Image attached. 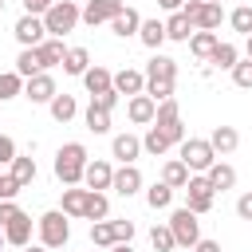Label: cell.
<instances>
[{"label":"cell","mask_w":252,"mask_h":252,"mask_svg":"<svg viewBox=\"0 0 252 252\" xmlns=\"http://www.w3.org/2000/svg\"><path fill=\"white\" fill-rule=\"evenodd\" d=\"M24 94V75L20 71H0V102Z\"/></svg>","instance_id":"obj_37"},{"label":"cell","mask_w":252,"mask_h":252,"mask_svg":"<svg viewBox=\"0 0 252 252\" xmlns=\"http://www.w3.org/2000/svg\"><path fill=\"white\" fill-rule=\"evenodd\" d=\"M87 67H91V51H87V47H67V55H63V71L83 79Z\"/></svg>","instance_id":"obj_30"},{"label":"cell","mask_w":252,"mask_h":252,"mask_svg":"<svg viewBox=\"0 0 252 252\" xmlns=\"http://www.w3.org/2000/svg\"><path fill=\"white\" fill-rule=\"evenodd\" d=\"M16 193H20V181H16L12 173H4V169H0V201H12Z\"/></svg>","instance_id":"obj_43"},{"label":"cell","mask_w":252,"mask_h":252,"mask_svg":"<svg viewBox=\"0 0 252 252\" xmlns=\"http://www.w3.org/2000/svg\"><path fill=\"white\" fill-rule=\"evenodd\" d=\"M4 244H8V240H4V228H0V248H4Z\"/></svg>","instance_id":"obj_54"},{"label":"cell","mask_w":252,"mask_h":252,"mask_svg":"<svg viewBox=\"0 0 252 252\" xmlns=\"http://www.w3.org/2000/svg\"><path fill=\"white\" fill-rule=\"evenodd\" d=\"M83 169H87V146L83 142H63L59 154H55V177L63 185H79Z\"/></svg>","instance_id":"obj_2"},{"label":"cell","mask_w":252,"mask_h":252,"mask_svg":"<svg viewBox=\"0 0 252 252\" xmlns=\"http://www.w3.org/2000/svg\"><path fill=\"white\" fill-rule=\"evenodd\" d=\"M83 87H87L91 94H102V91H110V87H114V75H110L106 67H98V63H91V67L83 71Z\"/></svg>","instance_id":"obj_20"},{"label":"cell","mask_w":252,"mask_h":252,"mask_svg":"<svg viewBox=\"0 0 252 252\" xmlns=\"http://www.w3.org/2000/svg\"><path fill=\"white\" fill-rule=\"evenodd\" d=\"M126 114H130V122L134 126H154V114H158V102L142 91V94H130V102H126Z\"/></svg>","instance_id":"obj_12"},{"label":"cell","mask_w":252,"mask_h":252,"mask_svg":"<svg viewBox=\"0 0 252 252\" xmlns=\"http://www.w3.org/2000/svg\"><path fill=\"white\" fill-rule=\"evenodd\" d=\"M169 146H173V142H169V138H165V130H158V126H150V130H146V138H142V150H146V154H154V158H161Z\"/></svg>","instance_id":"obj_35"},{"label":"cell","mask_w":252,"mask_h":252,"mask_svg":"<svg viewBox=\"0 0 252 252\" xmlns=\"http://www.w3.org/2000/svg\"><path fill=\"white\" fill-rule=\"evenodd\" d=\"M209 63H217L220 71H232L236 63H240V51H236V43H217V51H213V59Z\"/></svg>","instance_id":"obj_38"},{"label":"cell","mask_w":252,"mask_h":252,"mask_svg":"<svg viewBox=\"0 0 252 252\" xmlns=\"http://www.w3.org/2000/svg\"><path fill=\"white\" fill-rule=\"evenodd\" d=\"M55 94H59V91H55V79H51L47 71L24 79V98H28V102H51Z\"/></svg>","instance_id":"obj_10"},{"label":"cell","mask_w":252,"mask_h":252,"mask_svg":"<svg viewBox=\"0 0 252 252\" xmlns=\"http://www.w3.org/2000/svg\"><path fill=\"white\" fill-rule=\"evenodd\" d=\"M91 244L98 248H114L118 236H114V220H91Z\"/></svg>","instance_id":"obj_33"},{"label":"cell","mask_w":252,"mask_h":252,"mask_svg":"<svg viewBox=\"0 0 252 252\" xmlns=\"http://www.w3.org/2000/svg\"><path fill=\"white\" fill-rule=\"evenodd\" d=\"M8 173L20 181V189H28V185L35 181V173H39V169H35V158H32V154H16V161L8 165Z\"/></svg>","instance_id":"obj_22"},{"label":"cell","mask_w":252,"mask_h":252,"mask_svg":"<svg viewBox=\"0 0 252 252\" xmlns=\"http://www.w3.org/2000/svg\"><path fill=\"white\" fill-rule=\"evenodd\" d=\"M118 98H122V94H118L114 87H110V91H102V94H91V102H94V106H102V110H114V106H118Z\"/></svg>","instance_id":"obj_44"},{"label":"cell","mask_w":252,"mask_h":252,"mask_svg":"<svg viewBox=\"0 0 252 252\" xmlns=\"http://www.w3.org/2000/svg\"><path fill=\"white\" fill-rule=\"evenodd\" d=\"M110 189L118 193V197H134L138 189H142V169L130 161V165H122V169H114V181H110Z\"/></svg>","instance_id":"obj_14"},{"label":"cell","mask_w":252,"mask_h":252,"mask_svg":"<svg viewBox=\"0 0 252 252\" xmlns=\"http://www.w3.org/2000/svg\"><path fill=\"white\" fill-rule=\"evenodd\" d=\"M16 213H20V205H16V197H12V201H0V228H4V224H8V220H12Z\"/></svg>","instance_id":"obj_46"},{"label":"cell","mask_w":252,"mask_h":252,"mask_svg":"<svg viewBox=\"0 0 252 252\" xmlns=\"http://www.w3.org/2000/svg\"><path fill=\"white\" fill-rule=\"evenodd\" d=\"M35 228H39V244L43 248H67V240H71V220H67L63 209H47L35 220Z\"/></svg>","instance_id":"obj_3"},{"label":"cell","mask_w":252,"mask_h":252,"mask_svg":"<svg viewBox=\"0 0 252 252\" xmlns=\"http://www.w3.org/2000/svg\"><path fill=\"white\" fill-rule=\"evenodd\" d=\"M32 224H35V220H32V217L20 209V213H16V217L4 224V240H8L12 248H28V244H32Z\"/></svg>","instance_id":"obj_11"},{"label":"cell","mask_w":252,"mask_h":252,"mask_svg":"<svg viewBox=\"0 0 252 252\" xmlns=\"http://www.w3.org/2000/svg\"><path fill=\"white\" fill-rule=\"evenodd\" d=\"M16 71H20L24 79H32V75H39V71H43V59H39V47H24V51L16 55Z\"/></svg>","instance_id":"obj_29"},{"label":"cell","mask_w":252,"mask_h":252,"mask_svg":"<svg viewBox=\"0 0 252 252\" xmlns=\"http://www.w3.org/2000/svg\"><path fill=\"white\" fill-rule=\"evenodd\" d=\"M173 122H181V110H177V98H161L158 102V114H154V126H173Z\"/></svg>","instance_id":"obj_39"},{"label":"cell","mask_w":252,"mask_h":252,"mask_svg":"<svg viewBox=\"0 0 252 252\" xmlns=\"http://www.w3.org/2000/svg\"><path fill=\"white\" fill-rule=\"evenodd\" d=\"M161 181L173 185V189H185V185H189V165H185L181 158H169V161L161 165Z\"/></svg>","instance_id":"obj_26"},{"label":"cell","mask_w":252,"mask_h":252,"mask_svg":"<svg viewBox=\"0 0 252 252\" xmlns=\"http://www.w3.org/2000/svg\"><path fill=\"white\" fill-rule=\"evenodd\" d=\"M83 122H87V130L91 134H110V110H102V106H87V114H83Z\"/></svg>","instance_id":"obj_32"},{"label":"cell","mask_w":252,"mask_h":252,"mask_svg":"<svg viewBox=\"0 0 252 252\" xmlns=\"http://www.w3.org/2000/svg\"><path fill=\"white\" fill-rule=\"evenodd\" d=\"M189 252H220V244H217V240H205V236H201V240H197V244H193Z\"/></svg>","instance_id":"obj_49"},{"label":"cell","mask_w":252,"mask_h":252,"mask_svg":"<svg viewBox=\"0 0 252 252\" xmlns=\"http://www.w3.org/2000/svg\"><path fill=\"white\" fill-rule=\"evenodd\" d=\"M138 28H142V16H138V8H122L114 20H110V32L118 35V39H130V35H138Z\"/></svg>","instance_id":"obj_16"},{"label":"cell","mask_w":252,"mask_h":252,"mask_svg":"<svg viewBox=\"0 0 252 252\" xmlns=\"http://www.w3.org/2000/svg\"><path fill=\"white\" fill-rule=\"evenodd\" d=\"M209 142H213V150H217V158H224V154H232V150L240 146V134H236V126H213V134H209Z\"/></svg>","instance_id":"obj_21"},{"label":"cell","mask_w":252,"mask_h":252,"mask_svg":"<svg viewBox=\"0 0 252 252\" xmlns=\"http://www.w3.org/2000/svg\"><path fill=\"white\" fill-rule=\"evenodd\" d=\"M110 154H114L122 165H130V161L142 154V138H134V134H114V142H110Z\"/></svg>","instance_id":"obj_17"},{"label":"cell","mask_w":252,"mask_h":252,"mask_svg":"<svg viewBox=\"0 0 252 252\" xmlns=\"http://www.w3.org/2000/svg\"><path fill=\"white\" fill-rule=\"evenodd\" d=\"M217 32H193L189 35V51L197 55V59H213V51H217Z\"/></svg>","instance_id":"obj_27"},{"label":"cell","mask_w":252,"mask_h":252,"mask_svg":"<svg viewBox=\"0 0 252 252\" xmlns=\"http://www.w3.org/2000/svg\"><path fill=\"white\" fill-rule=\"evenodd\" d=\"M20 252H51V248H43V244H28V248H20Z\"/></svg>","instance_id":"obj_51"},{"label":"cell","mask_w":252,"mask_h":252,"mask_svg":"<svg viewBox=\"0 0 252 252\" xmlns=\"http://www.w3.org/2000/svg\"><path fill=\"white\" fill-rule=\"evenodd\" d=\"M0 12H4V0H0Z\"/></svg>","instance_id":"obj_57"},{"label":"cell","mask_w":252,"mask_h":252,"mask_svg":"<svg viewBox=\"0 0 252 252\" xmlns=\"http://www.w3.org/2000/svg\"><path fill=\"white\" fill-rule=\"evenodd\" d=\"M12 35L20 39V47H39V43L47 39V24H43V16H32V12H24V16L16 20Z\"/></svg>","instance_id":"obj_8"},{"label":"cell","mask_w":252,"mask_h":252,"mask_svg":"<svg viewBox=\"0 0 252 252\" xmlns=\"http://www.w3.org/2000/svg\"><path fill=\"white\" fill-rule=\"evenodd\" d=\"M169 228H173V236H177V248H193V244L201 240V220H197V213H193L189 205H181V209L169 213Z\"/></svg>","instance_id":"obj_6"},{"label":"cell","mask_w":252,"mask_h":252,"mask_svg":"<svg viewBox=\"0 0 252 252\" xmlns=\"http://www.w3.org/2000/svg\"><path fill=\"white\" fill-rule=\"evenodd\" d=\"M106 217H110L106 193H102V189H91V197H87V220H106Z\"/></svg>","instance_id":"obj_36"},{"label":"cell","mask_w":252,"mask_h":252,"mask_svg":"<svg viewBox=\"0 0 252 252\" xmlns=\"http://www.w3.org/2000/svg\"><path fill=\"white\" fill-rule=\"evenodd\" d=\"M205 177L213 181V189H217V193H224V189H232V185H236V169H232L228 161H213V165L205 169Z\"/></svg>","instance_id":"obj_23"},{"label":"cell","mask_w":252,"mask_h":252,"mask_svg":"<svg viewBox=\"0 0 252 252\" xmlns=\"http://www.w3.org/2000/svg\"><path fill=\"white\" fill-rule=\"evenodd\" d=\"M47 110H51L55 122H71V118L79 114V102H75V94H55V98L47 102Z\"/></svg>","instance_id":"obj_28"},{"label":"cell","mask_w":252,"mask_h":252,"mask_svg":"<svg viewBox=\"0 0 252 252\" xmlns=\"http://www.w3.org/2000/svg\"><path fill=\"white\" fill-rule=\"evenodd\" d=\"M83 20V8L75 4V0H55L47 12H43V24H47V35H67V32H75V24Z\"/></svg>","instance_id":"obj_4"},{"label":"cell","mask_w":252,"mask_h":252,"mask_svg":"<svg viewBox=\"0 0 252 252\" xmlns=\"http://www.w3.org/2000/svg\"><path fill=\"white\" fill-rule=\"evenodd\" d=\"M63 55H67V43H63L59 35H47V39L39 43V59H43V71H51V67H63Z\"/></svg>","instance_id":"obj_19"},{"label":"cell","mask_w":252,"mask_h":252,"mask_svg":"<svg viewBox=\"0 0 252 252\" xmlns=\"http://www.w3.org/2000/svg\"><path fill=\"white\" fill-rule=\"evenodd\" d=\"M173 83H177V59L154 51V59H150V67H146V94H150L154 102L173 98Z\"/></svg>","instance_id":"obj_1"},{"label":"cell","mask_w":252,"mask_h":252,"mask_svg":"<svg viewBox=\"0 0 252 252\" xmlns=\"http://www.w3.org/2000/svg\"><path fill=\"white\" fill-rule=\"evenodd\" d=\"M209 4H224V0H209Z\"/></svg>","instance_id":"obj_55"},{"label":"cell","mask_w":252,"mask_h":252,"mask_svg":"<svg viewBox=\"0 0 252 252\" xmlns=\"http://www.w3.org/2000/svg\"><path fill=\"white\" fill-rule=\"evenodd\" d=\"M213 201H217L213 181H209L205 173H189V185H185V205L201 217V213H209V209H213Z\"/></svg>","instance_id":"obj_7"},{"label":"cell","mask_w":252,"mask_h":252,"mask_svg":"<svg viewBox=\"0 0 252 252\" xmlns=\"http://www.w3.org/2000/svg\"><path fill=\"white\" fill-rule=\"evenodd\" d=\"M146 205L158 213V209H169L173 205V185H165V181H154L150 189H146Z\"/></svg>","instance_id":"obj_31"},{"label":"cell","mask_w":252,"mask_h":252,"mask_svg":"<svg viewBox=\"0 0 252 252\" xmlns=\"http://www.w3.org/2000/svg\"><path fill=\"white\" fill-rule=\"evenodd\" d=\"M87 197H91V189L67 185V189H63V213H67V217H87Z\"/></svg>","instance_id":"obj_24"},{"label":"cell","mask_w":252,"mask_h":252,"mask_svg":"<svg viewBox=\"0 0 252 252\" xmlns=\"http://www.w3.org/2000/svg\"><path fill=\"white\" fill-rule=\"evenodd\" d=\"M228 24H232V32H240V35H252V8H248V4L232 8V12H228Z\"/></svg>","instance_id":"obj_40"},{"label":"cell","mask_w":252,"mask_h":252,"mask_svg":"<svg viewBox=\"0 0 252 252\" xmlns=\"http://www.w3.org/2000/svg\"><path fill=\"white\" fill-rule=\"evenodd\" d=\"M122 8H126V0H87V8H83V24H87V28L110 24Z\"/></svg>","instance_id":"obj_9"},{"label":"cell","mask_w":252,"mask_h":252,"mask_svg":"<svg viewBox=\"0 0 252 252\" xmlns=\"http://www.w3.org/2000/svg\"><path fill=\"white\" fill-rule=\"evenodd\" d=\"M236 217H240V220H252V193H240V201H236Z\"/></svg>","instance_id":"obj_47"},{"label":"cell","mask_w":252,"mask_h":252,"mask_svg":"<svg viewBox=\"0 0 252 252\" xmlns=\"http://www.w3.org/2000/svg\"><path fill=\"white\" fill-rule=\"evenodd\" d=\"M51 252H67V248H51Z\"/></svg>","instance_id":"obj_56"},{"label":"cell","mask_w":252,"mask_h":252,"mask_svg":"<svg viewBox=\"0 0 252 252\" xmlns=\"http://www.w3.org/2000/svg\"><path fill=\"white\" fill-rule=\"evenodd\" d=\"M110 252H130V244H114V248H110Z\"/></svg>","instance_id":"obj_53"},{"label":"cell","mask_w":252,"mask_h":252,"mask_svg":"<svg viewBox=\"0 0 252 252\" xmlns=\"http://www.w3.org/2000/svg\"><path fill=\"white\" fill-rule=\"evenodd\" d=\"M150 244H154V252H173V248H177V236H173L169 220H165V224H154V228H150Z\"/></svg>","instance_id":"obj_34"},{"label":"cell","mask_w":252,"mask_h":252,"mask_svg":"<svg viewBox=\"0 0 252 252\" xmlns=\"http://www.w3.org/2000/svg\"><path fill=\"white\" fill-rule=\"evenodd\" d=\"M232 83H236L240 91H252V59H240V63L232 67Z\"/></svg>","instance_id":"obj_41"},{"label":"cell","mask_w":252,"mask_h":252,"mask_svg":"<svg viewBox=\"0 0 252 252\" xmlns=\"http://www.w3.org/2000/svg\"><path fill=\"white\" fill-rule=\"evenodd\" d=\"M114 236H118V244H130L134 240V220H114Z\"/></svg>","instance_id":"obj_45"},{"label":"cell","mask_w":252,"mask_h":252,"mask_svg":"<svg viewBox=\"0 0 252 252\" xmlns=\"http://www.w3.org/2000/svg\"><path fill=\"white\" fill-rule=\"evenodd\" d=\"M138 39H142L150 51H158V47L165 43V20H142V28H138Z\"/></svg>","instance_id":"obj_25"},{"label":"cell","mask_w":252,"mask_h":252,"mask_svg":"<svg viewBox=\"0 0 252 252\" xmlns=\"http://www.w3.org/2000/svg\"><path fill=\"white\" fill-rule=\"evenodd\" d=\"M244 51H248V59H252V35H244Z\"/></svg>","instance_id":"obj_52"},{"label":"cell","mask_w":252,"mask_h":252,"mask_svg":"<svg viewBox=\"0 0 252 252\" xmlns=\"http://www.w3.org/2000/svg\"><path fill=\"white\" fill-rule=\"evenodd\" d=\"M158 8H165V12H181L185 0H158Z\"/></svg>","instance_id":"obj_50"},{"label":"cell","mask_w":252,"mask_h":252,"mask_svg":"<svg viewBox=\"0 0 252 252\" xmlns=\"http://www.w3.org/2000/svg\"><path fill=\"white\" fill-rule=\"evenodd\" d=\"M177 158L189 165V173H205V169L217 161V150H213L209 138H185V142L177 146Z\"/></svg>","instance_id":"obj_5"},{"label":"cell","mask_w":252,"mask_h":252,"mask_svg":"<svg viewBox=\"0 0 252 252\" xmlns=\"http://www.w3.org/2000/svg\"><path fill=\"white\" fill-rule=\"evenodd\" d=\"M197 28H193V20L185 16V12H169V20H165V39H177V43H189V35H193Z\"/></svg>","instance_id":"obj_18"},{"label":"cell","mask_w":252,"mask_h":252,"mask_svg":"<svg viewBox=\"0 0 252 252\" xmlns=\"http://www.w3.org/2000/svg\"><path fill=\"white\" fill-rule=\"evenodd\" d=\"M16 154H20V150H16L12 134H0V169H4V165H12V161H16Z\"/></svg>","instance_id":"obj_42"},{"label":"cell","mask_w":252,"mask_h":252,"mask_svg":"<svg viewBox=\"0 0 252 252\" xmlns=\"http://www.w3.org/2000/svg\"><path fill=\"white\" fill-rule=\"evenodd\" d=\"M110 181H114V165L110 161H102V158L87 161V169H83V185L87 189H110Z\"/></svg>","instance_id":"obj_13"},{"label":"cell","mask_w":252,"mask_h":252,"mask_svg":"<svg viewBox=\"0 0 252 252\" xmlns=\"http://www.w3.org/2000/svg\"><path fill=\"white\" fill-rule=\"evenodd\" d=\"M114 91L118 94H142L146 91V71H134V67H122V71H114Z\"/></svg>","instance_id":"obj_15"},{"label":"cell","mask_w":252,"mask_h":252,"mask_svg":"<svg viewBox=\"0 0 252 252\" xmlns=\"http://www.w3.org/2000/svg\"><path fill=\"white\" fill-rule=\"evenodd\" d=\"M51 4H55V0H24V12H32V16H43Z\"/></svg>","instance_id":"obj_48"}]
</instances>
